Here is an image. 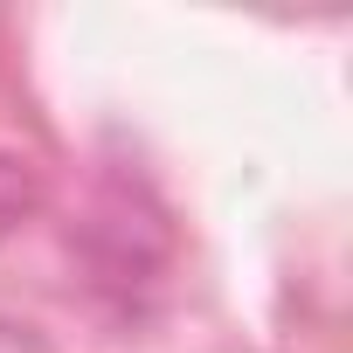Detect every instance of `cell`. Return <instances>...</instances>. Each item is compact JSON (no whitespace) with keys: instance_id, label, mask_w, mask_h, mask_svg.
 <instances>
[{"instance_id":"6da1fadb","label":"cell","mask_w":353,"mask_h":353,"mask_svg":"<svg viewBox=\"0 0 353 353\" xmlns=\"http://www.w3.org/2000/svg\"><path fill=\"white\" fill-rule=\"evenodd\" d=\"M35 173H28V159H14V152H0V236H8L28 208H35Z\"/></svg>"}]
</instances>
